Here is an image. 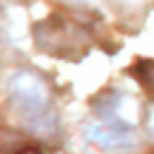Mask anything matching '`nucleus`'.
<instances>
[{"instance_id": "nucleus-1", "label": "nucleus", "mask_w": 154, "mask_h": 154, "mask_svg": "<svg viewBox=\"0 0 154 154\" xmlns=\"http://www.w3.org/2000/svg\"><path fill=\"white\" fill-rule=\"evenodd\" d=\"M10 99L34 132L53 130L51 87L38 72H31V70L14 72L10 79Z\"/></svg>"}, {"instance_id": "nucleus-2", "label": "nucleus", "mask_w": 154, "mask_h": 154, "mask_svg": "<svg viewBox=\"0 0 154 154\" xmlns=\"http://www.w3.org/2000/svg\"><path fill=\"white\" fill-rule=\"evenodd\" d=\"M87 43L89 34L77 22H67L65 17H51L36 26V46L46 53L77 58L87 51Z\"/></svg>"}, {"instance_id": "nucleus-3", "label": "nucleus", "mask_w": 154, "mask_h": 154, "mask_svg": "<svg viewBox=\"0 0 154 154\" xmlns=\"http://www.w3.org/2000/svg\"><path fill=\"white\" fill-rule=\"evenodd\" d=\"M94 108L106 118V120H113V123H120V125H135L137 118H140V103L135 96L130 94H123V91H111V94H101L99 101H94Z\"/></svg>"}, {"instance_id": "nucleus-4", "label": "nucleus", "mask_w": 154, "mask_h": 154, "mask_svg": "<svg viewBox=\"0 0 154 154\" xmlns=\"http://www.w3.org/2000/svg\"><path fill=\"white\" fill-rule=\"evenodd\" d=\"M84 135L101 149H128L135 144V135L130 132V128L113 120H94L84 128Z\"/></svg>"}, {"instance_id": "nucleus-5", "label": "nucleus", "mask_w": 154, "mask_h": 154, "mask_svg": "<svg viewBox=\"0 0 154 154\" xmlns=\"http://www.w3.org/2000/svg\"><path fill=\"white\" fill-rule=\"evenodd\" d=\"M132 72H135V77L140 79V84H142L149 94H154V60H137V63L132 65Z\"/></svg>"}, {"instance_id": "nucleus-6", "label": "nucleus", "mask_w": 154, "mask_h": 154, "mask_svg": "<svg viewBox=\"0 0 154 154\" xmlns=\"http://www.w3.org/2000/svg\"><path fill=\"white\" fill-rule=\"evenodd\" d=\"M147 128H149V132H152V137H154V103H152V108H149V113H147Z\"/></svg>"}]
</instances>
